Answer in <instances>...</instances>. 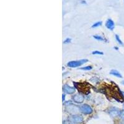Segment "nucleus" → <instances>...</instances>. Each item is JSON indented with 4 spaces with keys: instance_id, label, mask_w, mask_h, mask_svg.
<instances>
[{
    "instance_id": "obj_14",
    "label": "nucleus",
    "mask_w": 124,
    "mask_h": 124,
    "mask_svg": "<svg viewBox=\"0 0 124 124\" xmlns=\"http://www.w3.org/2000/svg\"><path fill=\"white\" fill-rule=\"evenodd\" d=\"M92 54L93 55H103V52H99V51H94Z\"/></svg>"
},
{
    "instance_id": "obj_18",
    "label": "nucleus",
    "mask_w": 124,
    "mask_h": 124,
    "mask_svg": "<svg viewBox=\"0 0 124 124\" xmlns=\"http://www.w3.org/2000/svg\"><path fill=\"white\" fill-rule=\"evenodd\" d=\"M63 99H62V100H63V101H64V100H65V95L64 94H63Z\"/></svg>"
},
{
    "instance_id": "obj_1",
    "label": "nucleus",
    "mask_w": 124,
    "mask_h": 124,
    "mask_svg": "<svg viewBox=\"0 0 124 124\" xmlns=\"http://www.w3.org/2000/svg\"><path fill=\"white\" fill-rule=\"evenodd\" d=\"M78 89L81 93L85 94H88L90 91V86L87 83H74Z\"/></svg>"
},
{
    "instance_id": "obj_19",
    "label": "nucleus",
    "mask_w": 124,
    "mask_h": 124,
    "mask_svg": "<svg viewBox=\"0 0 124 124\" xmlns=\"http://www.w3.org/2000/svg\"><path fill=\"white\" fill-rule=\"evenodd\" d=\"M122 94L123 97H124V92H122Z\"/></svg>"
},
{
    "instance_id": "obj_6",
    "label": "nucleus",
    "mask_w": 124,
    "mask_h": 124,
    "mask_svg": "<svg viewBox=\"0 0 124 124\" xmlns=\"http://www.w3.org/2000/svg\"><path fill=\"white\" fill-rule=\"evenodd\" d=\"M120 112L119 111L118 108H116V107H112L108 110V114H109V115L113 117L118 116V115L120 114Z\"/></svg>"
},
{
    "instance_id": "obj_9",
    "label": "nucleus",
    "mask_w": 124,
    "mask_h": 124,
    "mask_svg": "<svg viewBox=\"0 0 124 124\" xmlns=\"http://www.w3.org/2000/svg\"><path fill=\"white\" fill-rule=\"evenodd\" d=\"M106 26L108 29L112 30L114 28V23L112 20L110 19H108L107 21H106Z\"/></svg>"
},
{
    "instance_id": "obj_4",
    "label": "nucleus",
    "mask_w": 124,
    "mask_h": 124,
    "mask_svg": "<svg viewBox=\"0 0 124 124\" xmlns=\"http://www.w3.org/2000/svg\"><path fill=\"white\" fill-rule=\"evenodd\" d=\"M81 111L85 114H89L93 112V109L91 107L87 104H83L80 107Z\"/></svg>"
},
{
    "instance_id": "obj_12",
    "label": "nucleus",
    "mask_w": 124,
    "mask_h": 124,
    "mask_svg": "<svg viewBox=\"0 0 124 124\" xmlns=\"http://www.w3.org/2000/svg\"><path fill=\"white\" fill-rule=\"evenodd\" d=\"M94 38L98 40H101V41H104L105 39H104L103 38H102L101 36H99V35H94Z\"/></svg>"
},
{
    "instance_id": "obj_10",
    "label": "nucleus",
    "mask_w": 124,
    "mask_h": 124,
    "mask_svg": "<svg viewBox=\"0 0 124 124\" xmlns=\"http://www.w3.org/2000/svg\"><path fill=\"white\" fill-rule=\"evenodd\" d=\"M110 74L114 75V76H116V77L122 78V76L121 74H120L117 70H112L110 71Z\"/></svg>"
},
{
    "instance_id": "obj_17",
    "label": "nucleus",
    "mask_w": 124,
    "mask_h": 124,
    "mask_svg": "<svg viewBox=\"0 0 124 124\" xmlns=\"http://www.w3.org/2000/svg\"><path fill=\"white\" fill-rule=\"evenodd\" d=\"M71 42V39H67L65 40V41H64V43H65V44H67V43H69Z\"/></svg>"
},
{
    "instance_id": "obj_11",
    "label": "nucleus",
    "mask_w": 124,
    "mask_h": 124,
    "mask_svg": "<svg viewBox=\"0 0 124 124\" xmlns=\"http://www.w3.org/2000/svg\"><path fill=\"white\" fill-rule=\"evenodd\" d=\"M102 25V22L101 21L97 22V23H96L95 24H93V26H92V27H93V28H95V27H99V26H100V25Z\"/></svg>"
},
{
    "instance_id": "obj_20",
    "label": "nucleus",
    "mask_w": 124,
    "mask_h": 124,
    "mask_svg": "<svg viewBox=\"0 0 124 124\" xmlns=\"http://www.w3.org/2000/svg\"><path fill=\"white\" fill-rule=\"evenodd\" d=\"M63 124H69V123H68V122H65Z\"/></svg>"
},
{
    "instance_id": "obj_21",
    "label": "nucleus",
    "mask_w": 124,
    "mask_h": 124,
    "mask_svg": "<svg viewBox=\"0 0 124 124\" xmlns=\"http://www.w3.org/2000/svg\"><path fill=\"white\" fill-rule=\"evenodd\" d=\"M122 85H124V81H123L122 82Z\"/></svg>"
},
{
    "instance_id": "obj_7",
    "label": "nucleus",
    "mask_w": 124,
    "mask_h": 124,
    "mask_svg": "<svg viewBox=\"0 0 124 124\" xmlns=\"http://www.w3.org/2000/svg\"><path fill=\"white\" fill-rule=\"evenodd\" d=\"M73 99L76 103H82L84 101V97L80 94H76L73 97Z\"/></svg>"
},
{
    "instance_id": "obj_15",
    "label": "nucleus",
    "mask_w": 124,
    "mask_h": 124,
    "mask_svg": "<svg viewBox=\"0 0 124 124\" xmlns=\"http://www.w3.org/2000/svg\"><path fill=\"white\" fill-rule=\"evenodd\" d=\"M119 116H120V118H121L123 120H124V110H122V111H120V114H119Z\"/></svg>"
},
{
    "instance_id": "obj_5",
    "label": "nucleus",
    "mask_w": 124,
    "mask_h": 124,
    "mask_svg": "<svg viewBox=\"0 0 124 124\" xmlns=\"http://www.w3.org/2000/svg\"><path fill=\"white\" fill-rule=\"evenodd\" d=\"M70 120L75 124H78V123H81L83 121V117L81 116H78V115H75L73 116L70 118Z\"/></svg>"
},
{
    "instance_id": "obj_16",
    "label": "nucleus",
    "mask_w": 124,
    "mask_h": 124,
    "mask_svg": "<svg viewBox=\"0 0 124 124\" xmlns=\"http://www.w3.org/2000/svg\"><path fill=\"white\" fill-rule=\"evenodd\" d=\"M81 69L83 70H90L92 69V67L91 66H87L85 67V68H81Z\"/></svg>"
},
{
    "instance_id": "obj_2",
    "label": "nucleus",
    "mask_w": 124,
    "mask_h": 124,
    "mask_svg": "<svg viewBox=\"0 0 124 124\" xmlns=\"http://www.w3.org/2000/svg\"><path fill=\"white\" fill-rule=\"evenodd\" d=\"M87 62V60L85 59V60H78V61H71V62H70L67 65H68L69 67L71 68H75V67H78V66H81L83 64Z\"/></svg>"
},
{
    "instance_id": "obj_8",
    "label": "nucleus",
    "mask_w": 124,
    "mask_h": 124,
    "mask_svg": "<svg viewBox=\"0 0 124 124\" xmlns=\"http://www.w3.org/2000/svg\"><path fill=\"white\" fill-rule=\"evenodd\" d=\"M63 89L68 94H73V93H74L75 92V89L74 87H70V86H69L67 85H64Z\"/></svg>"
},
{
    "instance_id": "obj_3",
    "label": "nucleus",
    "mask_w": 124,
    "mask_h": 124,
    "mask_svg": "<svg viewBox=\"0 0 124 124\" xmlns=\"http://www.w3.org/2000/svg\"><path fill=\"white\" fill-rule=\"evenodd\" d=\"M66 110L71 114H75L79 112V108L78 106H75L73 104H70L69 106H66Z\"/></svg>"
},
{
    "instance_id": "obj_13",
    "label": "nucleus",
    "mask_w": 124,
    "mask_h": 124,
    "mask_svg": "<svg viewBox=\"0 0 124 124\" xmlns=\"http://www.w3.org/2000/svg\"><path fill=\"white\" fill-rule=\"evenodd\" d=\"M116 40H117V42H118V44H120V45H123L122 42L121 40L120 39V38H119V37H118V35H116Z\"/></svg>"
}]
</instances>
